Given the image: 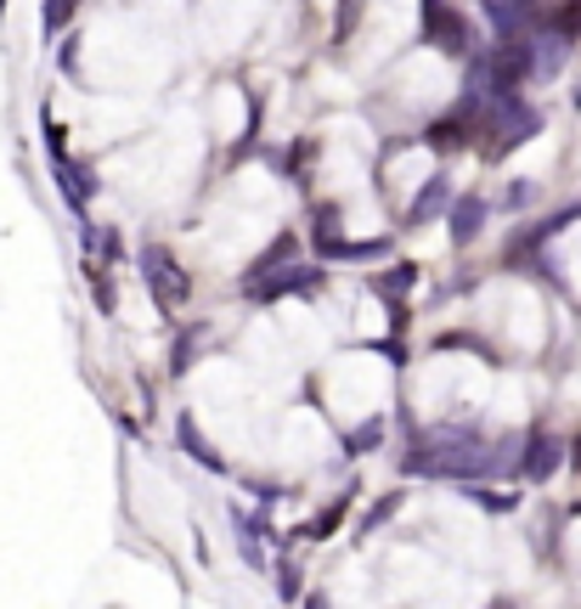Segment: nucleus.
I'll return each instance as SVG.
<instances>
[{
	"label": "nucleus",
	"instance_id": "10",
	"mask_svg": "<svg viewBox=\"0 0 581 609\" xmlns=\"http://www.w3.org/2000/svg\"><path fill=\"white\" fill-rule=\"evenodd\" d=\"M378 441H384V423H378V418H373V423H362V429H356V434H351V452H373V446H378Z\"/></svg>",
	"mask_w": 581,
	"mask_h": 609
},
{
	"label": "nucleus",
	"instance_id": "15",
	"mask_svg": "<svg viewBox=\"0 0 581 609\" xmlns=\"http://www.w3.org/2000/svg\"><path fill=\"white\" fill-rule=\"evenodd\" d=\"M406 283H412V272H390V277H384V288H390V294H401Z\"/></svg>",
	"mask_w": 581,
	"mask_h": 609
},
{
	"label": "nucleus",
	"instance_id": "1",
	"mask_svg": "<svg viewBox=\"0 0 581 609\" xmlns=\"http://www.w3.org/2000/svg\"><path fill=\"white\" fill-rule=\"evenodd\" d=\"M141 277H147V288H152V299L164 305V311H181L187 305V294H193V283H187V272L176 266L164 248H141Z\"/></svg>",
	"mask_w": 581,
	"mask_h": 609
},
{
	"label": "nucleus",
	"instance_id": "11",
	"mask_svg": "<svg viewBox=\"0 0 581 609\" xmlns=\"http://www.w3.org/2000/svg\"><path fill=\"white\" fill-rule=\"evenodd\" d=\"M73 18V0H46V35L57 40V29Z\"/></svg>",
	"mask_w": 581,
	"mask_h": 609
},
{
	"label": "nucleus",
	"instance_id": "17",
	"mask_svg": "<svg viewBox=\"0 0 581 609\" xmlns=\"http://www.w3.org/2000/svg\"><path fill=\"white\" fill-rule=\"evenodd\" d=\"M575 108H581V97H575Z\"/></svg>",
	"mask_w": 581,
	"mask_h": 609
},
{
	"label": "nucleus",
	"instance_id": "9",
	"mask_svg": "<svg viewBox=\"0 0 581 609\" xmlns=\"http://www.w3.org/2000/svg\"><path fill=\"white\" fill-rule=\"evenodd\" d=\"M553 29H559V35H570V40L581 35V0H570V7H559V12H553Z\"/></svg>",
	"mask_w": 581,
	"mask_h": 609
},
{
	"label": "nucleus",
	"instance_id": "7",
	"mask_svg": "<svg viewBox=\"0 0 581 609\" xmlns=\"http://www.w3.org/2000/svg\"><path fill=\"white\" fill-rule=\"evenodd\" d=\"M176 434H181V452H187V458H198V463H204V469H215V474L226 469V463L204 446V434H198V423H193V418H181V423H176Z\"/></svg>",
	"mask_w": 581,
	"mask_h": 609
},
{
	"label": "nucleus",
	"instance_id": "18",
	"mask_svg": "<svg viewBox=\"0 0 581 609\" xmlns=\"http://www.w3.org/2000/svg\"><path fill=\"white\" fill-rule=\"evenodd\" d=\"M0 7H7V0H0Z\"/></svg>",
	"mask_w": 581,
	"mask_h": 609
},
{
	"label": "nucleus",
	"instance_id": "14",
	"mask_svg": "<svg viewBox=\"0 0 581 609\" xmlns=\"http://www.w3.org/2000/svg\"><path fill=\"white\" fill-rule=\"evenodd\" d=\"M277 592H283V598H294V592H299V576H294V570H288V564H283V570H277Z\"/></svg>",
	"mask_w": 581,
	"mask_h": 609
},
{
	"label": "nucleus",
	"instance_id": "12",
	"mask_svg": "<svg viewBox=\"0 0 581 609\" xmlns=\"http://www.w3.org/2000/svg\"><path fill=\"white\" fill-rule=\"evenodd\" d=\"M356 12H362V0H345V7H339V40H351V29H356Z\"/></svg>",
	"mask_w": 581,
	"mask_h": 609
},
{
	"label": "nucleus",
	"instance_id": "16",
	"mask_svg": "<svg viewBox=\"0 0 581 609\" xmlns=\"http://www.w3.org/2000/svg\"><path fill=\"white\" fill-rule=\"evenodd\" d=\"M575 463H581V446H575Z\"/></svg>",
	"mask_w": 581,
	"mask_h": 609
},
{
	"label": "nucleus",
	"instance_id": "4",
	"mask_svg": "<svg viewBox=\"0 0 581 609\" xmlns=\"http://www.w3.org/2000/svg\"><path fill=\"white\" fill-rule=\"evenodd\" d=\"M559 463H564V452H559L553 434H531V446H525V474H531V480H553Z\"/></svg>",
	"mask_w": 581,
	"mask_h": 609
},
{
	"label": "nucleus",
	"instance_id": "3",
	"mask_svg": "<svg viewBox=\"0 0 581 609\" xmlns=\"http://www.w3.org/2000/svg\"><path fill=\"white\" fill-rule=\"evenodd\" d=\"M542 130V114H531V108H520V102H509L503 108V136H496V153H509V147H520V141H531Z\"/></svg>",
	"mask_w": 581,
	"mask_h": 609
},
{
	"label": "nucleus",
	"instance_id": "8",
	"mask_svg": "<svg viewBox=\"0 0 581 609\" xmlns=\"http://www.w3.org/2000/svg\"><path fill=\"white\" fill-rule=\"evenodd\" d=\"M345 508H351V497H339V502H334V508H327L322 519H311V525H305L299 537H311V542H322V537H327V531H334V525H339V519H345Z\"/></svg>",
	"mask_w": 581,
	"mask_h": 609
},
{
	"label": "nucleus",
	"instance_id": "13",
	"mask_svg": "<svg viewBox=\"0 0 581 609\" xmlns=\"http://www.w3.org/2000/svg\"><path fill=\"white\" fill-rule=\"evenodd\" d=\"M395 502H401V497H384V502H378V508H373V513H367V531H373V525H384V519H390V513H395Z\"/></svg>",
	"mask_w": 581,
	"mask_h": 609
},
{
	"label": "nucleus",
	"instance_id": "6",
	"mask_svg": "<svg viewBox=\"0 0 581 609\" xmlns=\"http://www.w3.org/2000/svg\"><path fill=\"white\" fill-rule=\"evenodd\" d=\"M480 220H485V198H463V204H452V237H457V243L480 237Z\"/></svg>",
	"mask_w": 581,
	"mask_h": 609
},
{
	"label": "nucleus",
	"instance_id": "2",
	"mask_svg": "<svg viewBox=\"0 0 581 609\" xmlns=\"http://www.w3.org/2000/svg\"><path fill=\"white\" fill-rule=\"evenodd\" d=\"M424 40H430V46H441L446 57H469V46H474V35H469L463 12H452L446 0H424Z\"/></svg>",
	"mask_w": 581,
	"mask_h": 609
},
{
	"label": "nucleus",
	"instance_id": "5",
	"mask_svg": "<svg viewBox=\"0 0 581 609\" xmlns=\"http://www.w3.org/2000/svg\"><path fill=\"white\" fill-rule=\"evenodd\" d=\"M446 198H452V181H446V176H435V181H430V187H424L418 198H412L406 220H412V226H424L430 215H441V209H446Z\"/></svg>",
	"mask_w": 581,
	"mask_h": 609
}]
</instances>
